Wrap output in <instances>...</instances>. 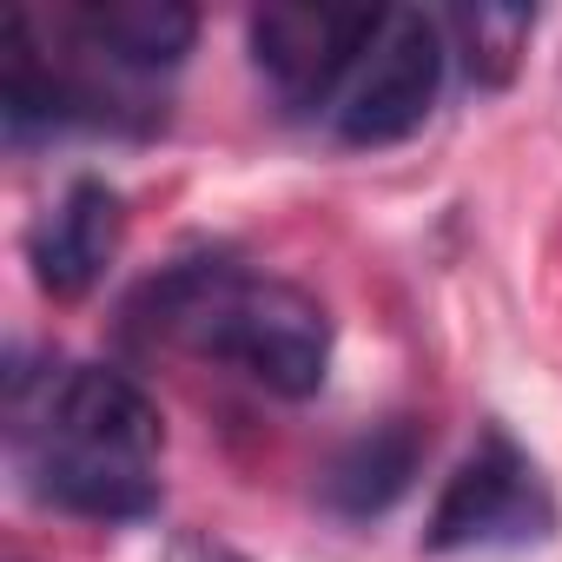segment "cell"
Segmentation results:
<instances>
[{
    "instance_id": "obj_1",
    "label": "cell",
    "mask_w": 562,
    "mask_h": 562,
    "mask_svg": "<svg viewBox=\"0 0 562 562\" xmlns=\"http://www.w3.org/2000/svg\"><path fill=\"white\" fill-rule=\"evenodd\" d=\"M549 529H555V496H549L542 470L503 430H483V443L450 470V483L424 522V549L430 555L522 549V542H542Z\"/></svg>"
},
{
    "instance_id": "obj_2",
    "label": "cell",
    "mask_w": 562,
    "mask_h": 562,
    "mask_svg": "<svg viewBox=\"0 0 562 562\" xmlns=\"http://www.w3.org/2000/svg\"><path fill=\"white\" fill-rule=\"evenodd\" d=\"M443 60H450L443 27L424 8H384V27L338 100V120H331L338 139L345 146H404L411 133H424V120L437 113V93H443Z\"/></svg>"
},
{
    "instance_id": "obj_3",
    "label": "cell",
    "mask_w": 562,
    "mask_h": 562,
    "mask_svg": "<svg viewBox=\"0 0 562 562\" xmlns=\"http://www.w3.org/2000/svg\"><path fill=\"white\" fill-rule=\"evenodd\" d=\"M384 8H325V0H278L251 14V67L278 87L285 106H325L345 74L371 54Z\"/></svg>"
},
{
    "instance_id": "obj_4",
    "label": "cell",
    "mask_w": 562,
    "mask_h": 562,
    "mask_svg": "<svg viewBox=\"0 0 562 562\" xmlns=\"http://www.w3.org/2000/svg\"><path fill=\"white\" fill-rule=\"evenodd\" d=\"M47 443H80V450H113L153 463L166 443L159 404L139 391V378L113 364H67L47 384Z\"/></svg>"
},
{
    "instance_id": "obj_5",
    "label": "cell",
    "mask_w": 562,
    "mask_h": 562,
    "mask_svg": "<svg viewBox=\"0 0 562 562\" xmlns=\"http://www.w3.org/2000/svg\"><path fill=\"white\" fill-rule=\"evenodd\" d=\"M126 238V199L106 179H74L67 199L27 232V258L47 299H87Z\"/></svg>"
},
{
    "instance_id": "obj_6",
    "label": "cell",
    "mask_w": 562,
    "mask_h": 562,
    "mask_svg": "<svg viewBox=\"0 0 562 562\" xmlns=\"http://www.w3.org/2000/svg\"><path fill=\"white\" fill-rule=\"evenodd\" d=\"M27 490L87 522H139L159 509L153 463L113 457V450H80V443H41L27 457Z\"/></svg>"
},
{
    "instance_id": "obj_7",
    "label": "cell",
    "mask_w": 562,
    "mask_h": 562,
    "mask_svg": "<svg viewBox=\"0 0 562 562\" xmlns=\"http://www.w3.org/2000/svg\"><path fill=\"white\" fill-rule=\"evenodd\" d=\"M417 470H424V430L411 417H384L325 463L318 503L331 516H345V522H371V516H384V509H397L411 496Z\"/></svg>"
},
{
    "instance_id": "obj_8",
    "label": "cell",
    "mask_w": 562,
    "mask_h": 562,
    "mask_svg": "<svg viewBox=\"0 0 562 562\" xmlns=\"http://www.w3.org/2000/svg\"><path fill=\"white\" fill-rule=\"evenodd\" d=\"M80 34L126 74H166L192 54L199 14L186 0H93L80 8Z\"/></svg>"
},
{
    "instance_id": "obj_9",
    "label": "cell",
    "mask_w": 562,
    "mask_h": 562,
    "mask_svg": "<svg viewBox=\"0 0 562 562\" xmlns=\"http://www.w3.org/2000/svg\"><path fill=\"white\" fill-rule=\"evenodd\" d=\"M450 34H457L463 74L476 87H509L516 67H522V54H529L536 8H522V0H476V8L450 14Z\"/></svg>"
}]
</instances>
